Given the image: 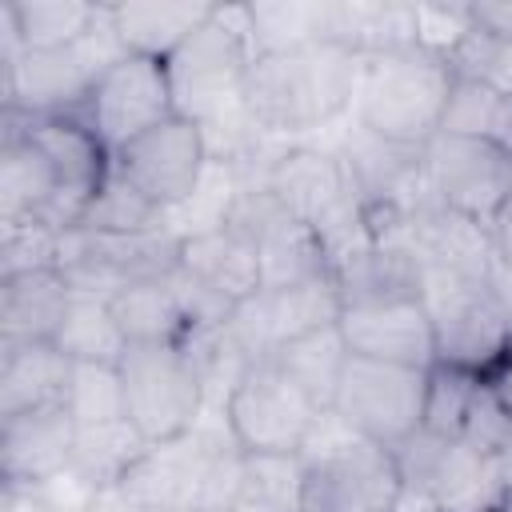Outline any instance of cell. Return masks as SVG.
I'll return each instance as SVG.
<instances>
[{
  "instance_id": "6da1fadb",
  "label": "cell",
  "mask_w": 512,
  "mask_h": 512,
  "mask_svg": "<svg viewBox=\"0 0 512 512\" xmlns=\"http://www.w3.org/2000/svg\"><path fill=\"white\" fill-rule=\"evenodd\" d=\"M360 52L340 40H308L260 52L248 68L240 108L260 132H312L356 100Z\"/></svg>"
},
{
  "instance_id": "7a4b0ae2",
  "label": "cell",
  "mask_w": 512,
  "mask_h": 512,
  "mask_svg": "<svg viewBox=\"0 0 512 512\" xmlns=\"http://www.w3.org/2000/svg\"><path fill=\"white\" fill-rule=\"evenodd\" d=\"M452 92V64L420 44H396L360 56L356 124L364 136L420 152L444 120Z\"/></svg>"
},
{
  "instance_id": "3957f363",
  "label": "cell",
  "mask_w": 512,
  "mask_h": 512,
  "mask_svg": "<svg viewBox=\"0 0 512 512\" xmlns=\"http://www.w3.org/2000/svg\"><path fill=\"white\" fill-rule=\"evenodd\" d=\"M244 464L248 452L232 440L224 420L216 432L196 424L188 436L148 448L116 488L160 512H228L244 488Z\"/></svg>"
},
{
  "instance_id": "277c9868",
  "label": "cell",
  "mask_w": 512,
  "mask_h": 512,
  "mask_svg": "<svg viewBox=\"0 0 512 512\" xmlns=\"http://www.w3.org/2000/svg\"><path fill=\"white\" fill-rule=\"evenodd\" d=\"M400 492L396 456L352 436L332 412H320L300 452L296 512H396Z\"/></svg>"
},
{
  "instance_id": "5b68a950",
  "label": "cell",
  "mask_w": 512,
  "mask_h": 512,
  "mask_svg": "<svg viewBox=\"0 0 512 512\" xmlns=\"http://www.w3.org/2000/svg\"><path fill=\"white\" fill-rule=\"evenodd\" d=\"M420 268H424L420 300L436 332V364L488 376L508 356V340H512V308L488 284L492 260L480 272L440 268V264H420Z\"/></svg>"
},
{
  "instance_id": "8992f818",
  "label": "cell",
  "mask_w": 512,
  "mask_h": 512,
  "mask_svg": "<svg viewBox=\"0 0 512 512\" xmlns=\"http://www.w3.org/2000/svg\"><path fill=\"white\" fill-rule=\"evenodd\" d=\"M392 456L404 480L396 512H496L508 504L512 480L504 468L456 436L420 428Z\"/></svg>"
},
{
  "instance_id": "52a82bcc",
  "label": "cell",
  "mask_w": 512,
  "mask_h": 512,
  "mask_svg": "<svg viewBox=\"0 0 512 512\" xmlns=\"http://www.w3.org/2000/svg\"><path fill=\"white\" fill-rule=\"evenodd\" d=\"M124 56L108 4L100 8L96 28L68 44V48H48V52H28L4 24V104L8 112L20 116H60V112H80L96 76Z\"/></svg>"
},
{
  "instance_id": "ba28073f",
  "label": "cell",
  "mask_w": 512,
  "mask_h": 512,
  "mask_svg": "<svg viewBox=\"0 0 512 512\" xmlns=\"http://www.w3.org/2000/svg\"><path fill=\"white\" fill-rule=\"evenodd\" d=\"M116 372L124 420L144 444H172L200 424L208 380L184 344H128Z\"/></svg>"
},
{
  "instance_id": "9c48e42d",
  "label": "cell",
  "mask_w": 512,
  "mask_h": 512,
  "mask_svg": "<svg viewBox=\"0 0 512 512\" xmlns=\"http://www.w3.org/2000/svg\"><path fill=\"white\" fill-rule=\"evenodd\" d=\"M252 60H256V44L248 28V4H236V8L216 4V12L164 60L176 112L204 124L228 100L240 104Z\"/></svg>"
},
{
  "instance_id": "30bf717a",
  "label": "cell",
  "mask_w": 512,
  "mask_h": 512,
  "mask_svg": "<svg viewBox=\"0 0 512 512\" xmlns=\"http://www.w3.org/2000/svg\"><path fill=\"white\" fill-rule=\"evenodd\" d=\"M320 412L268 356L244 364L224 396V424L248 456H300Z\"/></svg>"
},
{
  "instance_id": "8fae6325",
  "label": "cell",
  "mask_w": 512,
  "mask_h": 512,
  "mask_svg": "<svg viewBox=\"0 0 512 512\" xmlns=\"http://www.w3.org/2000/svg\"><path fill=\"white\" fill-rule=\"evenodd\" d=\"M424 400H428V368L348 356L328 412L352 436L392 452L424 428Z\"/></svg>"
},
{
  "instance_id": "7c38bea8",
  "label": "cell",
  "mask_w": 512,
  "mask_h": 512,
  "mask_svg": "<svg viewBox=\"0 0 512 512\" xmlns=\"http://www.w3.org/2000/svg\"><path fill=\"white\" fill-rule=\"evenodd\" d=\"M340 320V292L336 280H308V284H280L260 288L248 300L232 308L224 328L216 332L220 360H228L236 372L252 360L272 356L276 348L328 328Z\"/></svg>"
},
{
  "instance_id": "4fadbf2b",
  "label": "cell",
  "mask_w": 512,
  "mask_h": 512,
  "mask_svg": "<svg viewBox=\"0 0 512 512\" xmlns=\"http://www.w3.org/2000/svg\"><path fill=\"white\" fill-rule=\"evenodd\" d=\"M420 180L440 208L488 228V220L512 200V148L436 132L420 148Z\"/></svg>"
},
{
  "instance_id": "5bb4252c",
  "label": "cell",
  "mask_w": 512,
  "mask_h": 512,
  "mask_svg": "<svg viewBox=\"0 0 512 512\" xmlns=\"http://www.w3.org/2000/svg\"><path fill=\"white\" fill-rule=\"evenodd\" d=\"M224 224L236 228L256 248L268 288L332 280V252L320 240V232L308 228L300 216H292L264 184L260 188H244L228 204Z\"/></svg>"
},
{
  "instance_id": "9a60e30c",
  "label": "cell",
  "mask_w": 512,
  "mask_h": 512,
  "mask_svg": "<svg viewBox=\"0 0 512 512\" xmlns=\"http://www.w3.org/2000/svg\"><path fill=\"white\" fill-rule=\"evenodd\" d=\"M80 116L96 128V136L116 152L144 136L148 128L176 116V96L168 80V64L152 56H116L92 84Z\"/></svg>"
},
{
  "instance_id": "2e32d148",
  "label": "cell",
  "mask_w": 512,
  "mask_h": 512,
  "mask_svg": "<svg viewBox=\"0 0 512 512\" xmlns=\"http://www.w3.org/2000/svg\"><path fill=\"white\" fill-rule=\"evenodd\" d=\"M208 164V136L200 120L188 116H172L156 128H148L144 136H136L132 144L112 152V168L140 192L148 196L156 208H176L184 204L204 176Z\"/></svg>"
},
{
  "instance_id": "e0dca14e",
  "label": "cell",
  "mask_w": 512,
  "mask_h": 512,
  "mask_svg": "<svg viewBox=\"0 0 512 512\" xmlns=\"http://www.w3.org/2000/svg\"><path fill=\"white\" fill-rule=\"evenodd\" d=\"M20 116V112H16ZM24 136L44 152L64 204V224L76 228L92 196L112 176V148L96 136V128L80 112L60 116H24Z\"/></svg>"
},
{
  "instance_id": "ac0fdd59",
  "label": "cell",
  "mask_w": 512,
  "mask_h": 512,
  "mask_svg": "<svg viewBox=\"0 0 512 512\" xmlns=\"http://www.w3.org/2000/svg\"><path fill=\"white\" fill-rule=\"evenodd\" d=\"M352 356L404 364V368H432L436 364V332L424 300H388V304H360L340 308L336 320Z\"/></svg>"
},
{
  "instance_id": "d6986e66",
  "label": "cell",
  "mask_w": 512,
  "mask_h": 512,
  "mask_svg": "<svg viewBox=\"0 0 512 512\" xmlns=\"http://www.w3.org/2000/svg\"><path fill=\"white\" fill-rule=\"evenodd\" d=\"M76 420L64 404L32 408L0 420V476L4 488H44L72 468Z\"/></svg>"
},
{
  "instance_id": "ffe728a7",
  "label": "cell",
  "mask_w": 512,
  "mask_h": 512,
  "mask_svg": "<svg viewBox=\"0 0 512 512\" xmlns=\"http://www.w3.org/2000/svg\"><path fill=\"white\" fill-rule=\"evenodd\" d=\"M4 224H52L68 232L60 184L44 152L24 136V128H16L12 116L0 148V228Z\"/></svg>"
},
{
  "instance_id": "44dd1931",
  "label": "cell",
  "mask_w": 512,
  "mask_h": 512,
  "mask_svg": "<svg viewBox=\"0 0 512 512\" xmlns=\"http://www.w3.org/2000/svg\"><path fill=\"white\" fill-rule=\"evenodd\" d=\"M72 296L76 288L60 268H32V272L0 276V348L56 340L72 308Z\"/></svg>"
},
{
  "instance_id": "7402d4cb",
  "label": "cell",
  "mask_w": 512,
  "mask_h": 512,
  "mask_svg": "<svg viewBox=\"0 0 512 512\" xmlns=\"http://www.w3.org/2000/svg\"><path fill=\"white\" fill-rule=\"evenodd\" d=\"M176 268L188 272L192 280H200L208 292L224 296L228 304H240V300H248L252 292L264 288V272H260L256 248L236 228H228L224 220L184 236Z\"/></svg>"
},
{
  "instance_id": "603a6c76",
  "label": "cell",
  "mask_w": 512,
  "mask_h": 512,
  "mask_svg": "<svg viewBox=\"0 0 512 512\" xmlns=\"http://www.w3.org/2000/svg\"><path fill=\"white\" fill-rule=\"evenodd\" d=\"M72 380V360L56 340L4 344L0 348V420L32 408L64 404Z\"/></svg>"
},
{
  "instance_id": "cb8c5ba5",
  "label": "cell",
  "mask_w": 512,
  "mask_h": 512,
  "mask_svg": "<svg viewBox=\"0 0 512 512\" xmlns=\"http://www.w3.org/2000/svg\"><path fill=\"white\" fill-rule=\"evenodd\" d=\"M216 4L188 0V4H156V0H128V4H108L112 32L124 52L132 56H152L168 60L208 16Z\"/></svg>"
},
{
  "instance_id": "d4e9b609",
  "label": "cell",
  "mask_w": 512,
  "mask_h": 512,
  "mask_svg": "<svg viewBox=\"0 0 512 512\" xmlns=\"http://www.w3.org/2000/svg\"><path fill=\"white\" fill-rule=\"evenodd\" d=\"M108 308L128 344H188L196 336L168 276L120 288L116 296H108Z\"/></svg>"
},
{
  "instance_id": "484cf974",
  "label": "cell",
  "mask_w": 512,
  "mask_h": 512,
  "mask_svg": "<svg viewBox=\"0 0 512 512\" xmlns=\"http://www.w3.org/2000/svg\"><path fill=\"white\" fill-rule=\"evenodd\" d=\"M152 444L128 424V420H108V424H76V448H72V476L80 484L96 488H116L144 456Z\"/></svg>"
},
{
  "instance_id": "4316f807",
  "label": "cell",
  "mask_w": 512,
  "mask_h": 512,
  "mask_svg": "<svg viewBox=\"0 0 512 512\" xmlns=\"http://www.w3.org/2000/svg\"><path fill=\"white\" fill-rule=\"evenodd\" d=\"M104 4H84V0H12L0 8V20L12 28L20 48L28 52H48V48H68L84 40Z\"/></svg>"
},
{
  "instance_id": "83f0119b",
  "label": "cell",
  "mask_w": 512,
  "mask_h": 512,
  "mask_svg": "<svg viewBox=\"0 0 512 512\" xmlns=\"http://www.w3.org/2000/svg\"><path fill=\"white\" fill-rule=\"evenodd\" d=\"M348 356H352V352H348L340 328L328 324V328H316V332H308V336H300V340L276 348L268 360H276V368H280L292 384H300V388L312 396L316 408L328 412Z\"/></svg>"
},
{
  "instance_id": "f1b7e54d",
  "label": "cell",
  "mask_w": 512,
  "mask_h": 512,
  "mask_svg": "<svg viewBox=\"0 0 512 512\" xmlns=\"http://www.w3.org/2000/svg\"><path fill=\"white\" fill-rule=\"evenodd\" d=\"M56 344L72 364H120L128 348L108 300L84 296V292L72 296V308L56 332Z\"/></svg>"
},
{
  "instance_id": "f546056e",
  "label": "cell",
  "mask_w": 512,
  "mask_h": 512,
  "mask_svg": "<svg viewBox=\"0 0 512 512\" xmlns=\"http://www.w3.org/2000/svg\"><path fill=\"white\" fill-rule=\"evenodd\" d=\"M440 132L448 136H476V140H496L512 148V96L484 88L476 80L452 76V92L444 104Z\"/></svg>"
},
{
  "instance_id": "4dcf8cb0",
  "label": "cell",
  "mask_w": 512,
  "mask_h": 512,
  "mask_svg": "<svg viewBox=\"0 0 512 512\" xmlns=\"http://www.w3.org/2000/svg\"><path fill=\"white\" fill-rule=\"evenodd\" d=\"M164 224V208H156L148 196H140L116 168L104 180V188L92 196V204L84 208L76 228L88 232H112V236H128V232H156Z\"/></svg>"
},
{
  "instance_id": "1f68e13d",
  "label": "cell",
  "mask_w": 512,
  "mask_h": 512,
  "mask_svg": "<svg viewBox=\"0 0 512 512\" xmlns=\"http://www.w3.org/2000/svg\"><path fill=\"white\" fill-rule=\"evenodd\" d=\"M300 456H248L244 488L228 512H296Z\"/></svg>"
},
{
  "instance_id": "d6a6232c",
  "label": "cell",
  "mask_w": 512,
  "mask_h": 512,
  "mask_svg": "<svg viewBox=\"0 0 512 512\" xmlns=\"http://www.w3.org/2000/svg\"><path fill=\"white\" fill-rule=\"evenodd\" d=\"M448 64H452V76H464L512 96V36L472 24V32L448 52Z\"/></svg>"
},
{
  "instance_id": "836d02e7",
  "label": "cell",
  "mask_w": 512,
  "mask_h": 512,
  "mask_svg": "<svg viewBox=\"0 0 512 512\" xmlns=\"http://www.w3.org/2000/svg\"><path fill=\"white\" fill-rule=\"evenodd\" d=\"M484 376L452 368V364H432L428 368V400H424V428L440 436H460L464 416L480 392Z\"/></svg>"
},
{
  "instance_id": "e575fe53",
  "label": "cell",
  "mask_w": 512,
  "mask_h": 512,
  "mask_svg": "<svg viewBox=\"0 0 512 512\" xmlns=\"http://www.w3.org/2000/svg\"><path fill=\"white\" fill-rule=\"evenodd\" d=\"M64 408L72 420L84 424H108L124 420V396H120V372L116 364H72Z\"/></svg>"
},
{
  "instance_id": "d590c367",
  "label": "cell",
  "mask_w": 512,
  "mask_h": 512,
  "mask_svg": "<svg viewBox=\"0 0 512 512\" xmlns=\"http://www.w3.org/2000/svg\"><path fill=\"white\" fill-rule=\"evenodd\" d=\"M0 276L32 272V268H60V228L52 224H4L0 228Z\"/></svg>"
},
{
  "instance_id": "8d00e7d4",
  "label": "cell",
  "mask_w": 512,
  "mask_h": 512,
  "mask_svg": "<svg viewBox=\"0 0 512 512\" xmlns=\"http://www.w3.org/2000/svg\"><path fill=\"white\" fill-rule=\"evenodd\" d=\"M472 32V4H416V44L444 56Z\"/></svg>"
},
{
  "instance_id": "74e56055",
  "label": "cell",
  "mask_w": 512,
  "mask_h": 512,
  "mask_svg": "<svg viewBox=\"0 0 512 512\" xmlns=\"http://www.w3.org/2000/svg\"><path fill=\"white\" fill-rule=\"evenodd\" d=\"M488 244H492V256L500 260V268L512 272V200L488 220Z\"/></svg>"
},
{
  "instance_id": "f35d334b",
  "label": "cell",
  "mask_w": 512,
  "mask_h": 512,
  "mask_svg": "<svg viewBox=\"0 0 512 512\" xmlns=\"http://www.w3.org/2000/svg\"><path fill=\"white\" fill-rule=\"evenodd\" d=\"M472 24L488 28V32H500V36H512V0H504V4H472Z\"/></svg>"
},
{
  "instance_id": "ab89813d",
  "label": "cell",
  "mask_w": 512,
  "mask_h": 512,
  "mask_svg": "<svg viewBox=\"0 0 512 512\" xmlns=\"http://www.w3.org/2000/svg\"><path fill=\"white\" fill-rule=\"evenodd\" d=\"M488 384H492V388H496V396L512 408V352H508V356L488 372Z\"/></svg>"
},
{
  "instance_id": "60d3db41",
  "label": "cell",
  "mask_w": 512,
  "mask_h": 512,
  "mask_svg": "<svg viewBox=\"0 0 512 512\" xmlns=\"http://www.w3.org/2000/svg\"><path fill=\"white\" fill-rule=\"evenodd\" d=\"M496 512H512V504H504V508H496Z\"/></svg>"
},
{
  "instance_id": "b9f144b4",
  "label": "cell",
  "mask_w": 512,
  "mask_h": 512,
  "mask_svg": "<svg viewBox=\"0 0 512 512\" xmlns=\"http://www.w3.org/2000/svg\"><path fill=\"white\" fill-rule=\"evenodd\" d=\"M508 504H512V492H508Z\"/></svg>"
},
{
  "instance_id": "7bdbcfd3",
  "label": "cell",
  "mask_w": 512,
  "mask_h": 512,
  "mask_svg": "<svg viewBox=\"0 0 512 512\" xmlns=\"http://www.w3.org/2000/svg\"><path fill=\"white\" fill-rule=\"evenodd\" d=\"M508 352H512V340H508Z\"/></svg>"
}]
</instances>
